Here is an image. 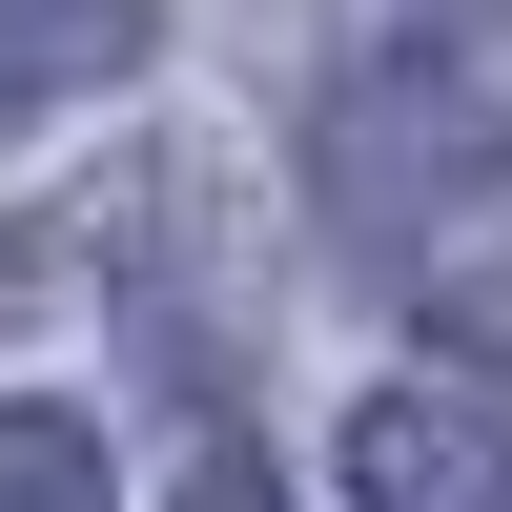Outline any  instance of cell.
<instances>
[{
    "mask_svg": "<svg viewBox=\"0 0 512 512\" xmlns=\"http://www.w3.org/2000/svg\"><path fill=\"white\" fill-rule=\"evenodd\" d=\"M308 205H328V246H349L410 328L512 349V82L472 41L308 82Z\"/></svg>",
    "mask_w": 512,
    "mask_h": 512,
    "instance_id": "cell-1",
    "label": "cell"
},
{
    "mask_svg": "<svg viewBox=\"0 0 512 512\" xmlns=\"http://www.w3.org/2000/svg\"><path fill=\"white\" fill-rule=\"evenodd\" d=\"M349 512H512V369H410L349 410Z\"/></svg>",
    "mask_w": 512,
    "mask_h": 512,
    "instance_id": "cell-2",
    "label": "cell"
},
{
    "mask_svg": "<svg viewBox=\"0 0 512 512\" xmlns=\"http://www.w3.org/2000/svg\"><path fill=\"white\" fill-rule=\"evenodd\" d=\"M144 41H164V0H0V144L41 103H82V82H123Z\"/></svg>",
    "mask_w": 512,
    "mask_h": 512,
    "instance_id": "cell-3",
    "label": "cell"
},
{
    "mask_svg": "<svg viewBox=\"0 0 512 512\" xmlns=\"http://www.w3.org/2000/svg\"><path fill=\"white\" fill-rule=\"evenodd\" d=\"M0 512H103V431H82V410H21V390H0Z\"/></svg>",
    "mask_w": 512,
    "mask_h": 512,
    "instance_id": "cell-4",
    "label": "cell"
},
{
    "mask_svg": "<svg viewBox=\"0 0 512 512\" xmlns=\"http://www.w3.org/2000/svg\"><path fill=\"white\" fill-rule=\"evenodd\" d=\"M164 512H287V472H267V451H205V472L164 492Z\"/></svg>",
    "mask_w": 512,
    "mask_h": 512,
    "instance_id": "cell-5",
    "label": "cell"
}]
</instances>
